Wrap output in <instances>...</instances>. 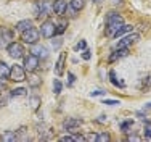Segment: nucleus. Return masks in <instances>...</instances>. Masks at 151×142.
<instances>
[{"label": "nucleus", "instance_id": "27", "mask_svg": "<svg viewBox=\"0 0 151 142\" xmlns=\"http://www.w3.org/2000/svg\"><path fill=\"white\" fill-rule=\"evenodd\" d=\"M145 137L151 139V123H145Z\"/></svg>", "mask_w": 151, "mask_h": 142}, {"label": "nucleus", "instance_id": "13", "mask_svg": "<svg viewBox=\"0 0 151 142\" xmlns=\"http://www.w3.org/2000/svg\"><path fill=\"white\" fill-rule=\"evenodd\" d=\"M81 123H82V119L69 118V119H66V121L63 123V128H64V129H71V128H76V126H79Z\"/></svg>", "mask_w": 151, "mask_h": 142}, {"label": "nucleus", "instance_id": "35", "mask_svg": "<svg viewBox=\"0 0 151 142\" xmlns=\"http://www.w3.org/2000/svg\"><path fill=\"white\" fill-rule=\"evenodd\" d=\"M90 50H85L84 53H82V58H84V60H90Z\"/></svg>", "mask_w": 151, "mask_h": 142}, {"label": "nucleus", "instance_id": "38", "mask_svg": "<svg viewBox=\"0 0 151 142\" xmlns=\"http://www.w3.org/2000/svg\"><path fill=\"white\" fill-rule=\"evenodd\" d=\"M127 141H140V137L138 136H129Z\"/></svg>", "mask_w": 151, "mask_h": 142}, {"label": "nucleus", "instance_id": "40", "mask_svg": "<svg viewBox=\"0 0 151 142\" xmlns=\"http://www.w3.org/2000/svg\"><path fill=\"white\" fill-rule=\"evenodd\" d=\"M146 107H148V108H151V102H150V103H146Z\"/></svg>", "mask_w": 151, "mask_h": 142}, {"label": "nucleus", "instance_id": "28", "mask_svg": "<svg viewBox=\"0 0 151 142\" xmlns=\"http://www.w3.org/2000/svg\"><path fill=\"white\" fill-rule=\"evenodd\" d=\"M2 37H5L6 41H12L13 32H12V31H6V29H3V31H2Z\"/></svg>", "mask_w": 151, "mask_h": 142}, {"label": "nucleus", "instance_id": "37", "mask_svg": "<svg viewBox=\"0 0 151 142\" xmlns=\"http://www.w3.org/2000/svg\"><path fill=\"white\" fill-rule=\"evenodd\" d=\"M2 89H5V79L0 78V90H2Z\"/></svg>", "mask_w": 151, "mask_h": 142}, {"label": "nucleus", "instance_id": "9", "mask_svg": "<svg viewBox=\"0 0 151 142\" xmlns=\"http://www.w3.org/2000/svg\"><path fill=\"white\" fill-rule=\"evenodd\" d=\"M31 53H34V55L39 57V58H47L48 57V50H47L44 45H39V44H32Z\"/></svg>", "mask_w": 151, "mask_h": 142}, {"label": "nucleus", "instance_id": "16", "mask_svg": "<svg viewBox=\"0 0 151 142\" xmlns=\"http://www.w3.org/2000/svg\"><path fill=\"white\" fill-rule=\"evenodd\" d=\"M2 141H5V142H15V141H18V133H15V131H8V133H5L2 136Z\"/></svg>", "mask_w": 151, "mask_h": 142}, {"label": "nucleus", "instance_id": "15", "mask_svg": "<svg viewBox=\"0 0 151 142\" xmlns=\"http://www.w3.org/2000/svg\"><path fill=\"white\" fill-rule=\"evenodd\" d=\"M29 28H32L31 20H23V21H19V23H16V31H19V32L26 31V29H29Z\"/></svg>", "mask_w": 151, "mask_h": 142}, {"label": "nucleus", "instance_id": "29", "mask_svg": "<svg viewBox=\"0 0 151 142\" xmlns=\"http://www.w3.org/2000/svg\"><path fill=\"white\" fill-rule=\"evenodd\" d=\"M85 47H87V42H85V41H81V42H77V44H76L74 50H84Z\"/></svg>", "mask_w": 151, "mask_h": 142}, {"label": "nucleus", "instance_id": "2", "mask_svg": "<svg viewBox=\"0 0 151 142\" xmlns=\"http://www.w3.org/2000/svg\"><path fill=\"white\" fill-rule=\"evenodd\" d=\"M39 37H40V32H39L35 28H29V29H26V31L21 32V39H23L26 44H31V45L32 44H37Z\"/></svg>", "mask_w": 151, "mask_h": 142}, {"label": "nucleus", "instance_id": "32", "mask_svg": "<svg viewBox=\"0 0 151 142\" xmlns=\"http://www.w3.org/2000/svg\"><path fill=\"white\" fill-rule=\"evenodd\" d=\"M68 78H69V82H68V86H73V84H74V79H76V76L73 74V73H69V74H68Z\"/></svg>", "mask_w": 151, "mask_h": 142}, {"label": "nucleus", "instance_id": "5", "mask_svg": "<svg viewBox=\"0 0 151 142\" xmlns=\"http://www.w3.org/2000/svg\"><path fill=\"white\" fill-rule=\"evenodd\" d=\"M6 52H8V55L12 58H15V60L24 57V49H23V45H21L19 42H12L8 47H6Z\"/></svg>", "mask_w": 151, "mask_h": 142}, {"label": "nucleus", "instance_id": "21", "mask_svg": "<svg viewBox=\"0 0 151 142\" xmlns=\"http://www.w3.org/2000/svg\"><path fill=\"white\" fill-rule=\"evenodd\" d=\"M66 26H68L66 21H61L60 24H56L55 26V34H63V32L66 31Z\"/></svg>", "mask_w": 151, "mask_h": 142}, {"label": "nucleus", "instance_id": "8", "mask_svg": "<svg viewBox=\"0 0 151 142\" xmlns=\"http://www.w3.org/2000/svg\"><path fill=\"white\" fill-rule=\"evenodd\" d=\"M140 39L138 34H130V36H125L122 41H119V44L116 45V49H129V45H132V44H135L137 41Z\"/></svg>", "mask_w": 151, "mask_h": 142}, {"label": "nucleus", "instance_id": "26", "mask_svg": "<svg viewBox=\"0 0 151 142\" xmlns=\"http://www.w3.org/2000/svg\"><path fill=\"white\" fill-rule=\"evenodd\" d=\"M134 125V121H132V119H127V121H124L121 125V128H122V131H124V133H127V129L130 128V126Z\"/></svg>", "mask_w": 151, "mask_h": 142}, {"label": "nucleus", "instance_id": "31", "mask_svg": "<svg viewBox=\"0 0 151 142\" xmlns=\"http://www.w3.org/2000/svg\"><path fill=\"white\" fill-rule=\"evenodd\" d=\"M105 90H100V89H96V90H92V92H90V95L92 97H95V95H105Z\"/></svg>", "mask_w": 151, "mask_h": 142}, {"label": "nucleus", "instance_id": "24", "mask_svg": "<svg viewBox=\"0 0 151 142\" xmlns=\"http://www.w3.org/2000/svg\"><path fill=\"white\" fill-rule=\"evenodd\" d=\"M109 139H111V136L108 133H101V134L96 136V142H108Z\"/></svg>", "mask_w": 151, "mask_h": 142}, {"label": "nucleus", "instance_id": "33", "mask_svg": "<svg viewBox=\"0 0 151 142\" xmlns=\"http://www.w3.org/2000/svg\"><path fill=\"white\" fill-rule=\"evenodd\" d=\"M84 137H85V141H96V134H87Z\"/></svg>", "mask_w": 151, "mask_h": 142}, {"label": "nucleus", "instance_id": "11", "mask_svg": "<svg viewBox=\"0 0 151 142\" xmlns=\"http://www.w3.org/2000/svg\"><path fill=\"white\" fill-rule=\"evenodd\" d=\"M129 55V49H116L113 53L109 55V61L113 63V61H116V60H121V58H124V57H127Z\"/></svg>", "mask_w": 151, "mask_h": 142}, {"label": "nucleus", "instance_id": "4", "mask_svg": "<svg viewBox=\"0 0 151 142\" xmlns=\"http://www.w3.org/2000/svg\"><path fill=\"white\" fill-rule=\"evenodd\" d=\"M40 65V60L39 57H35L34 53H29V55H24V68H26L29 73H34Z\"/></svg>", "mask_w": 151, "mask_h": 142}, {"label": "nucleus", "instance_id": "17", "mask_svg": "<svg viewBox=\"0 0 151 142\" xmlns=\"http://www.w3.org/2000/svg\"><path fill=\"white\" fill-rule=\"evenodd\" d=\"M8 76H10V68H8V65H6L5 61H0V78L6 79Z\"/></svg>", "mask_w": 151, "mask_h": 142}, {"label": "nucleus", "instance_id": "6", "mask_svg": "<svg viewBox=\"0 0 151 142\" xmlns=\"http://www.w3.org/2000/svg\"><path fill=\"white\" fill-rule=\"evenodd\" d=\"M40 34H42V37H45V39H52L53 36H55V23L50 21V20L44 21L42 26H40Z\"/></svg>", "mask_w": 151, "mask_h": 142}, {"label": "nucleus", "instance_id": "14", "mask_svg": "<svg viewBox=\"0 0 151 142\" xmlns=\"http://www.w3.org/2000/svg\"><path fill=\"white\" fill-rule=\"evenodd\" d=\"M132 29H134V28H132L130 24H122V26H121V28H119V29H117V31L113 34V37H116V39H117V37H121V36H124L125 32H130Z\"/></svg>", "mask_w": 151, "mask_h": 142}, {"label": "nucleus", "instance_id": "23", "mask_svg": "<svg viewBox=\"0 0 151 142\" xmlns=\"http://www.w3.org/2000/svg\"><path fill=\"white\" fill-rule=\"evenodd\" d=\"M12 95L13 97H21V95H26V89H24V87H18V89H13L12 90Z\"/></svg>", "mask_w": 151, "mask_h": 142}, {"label": "nucleus", "instance_id": "36", "mask_svg": "<svg viewBox=\"0 0 151 142\" xmlns=\"http://www.w3.org/2000/svg\"><path fill=\"white\" fill-rule=\"evenodd\" d=\"M60 45H61V39H55V41H53V47L56 49V47H60Z\"/></svg>", "mask_w": 151, "mask_h": 142}, {"label": "nucleus", "instance_id": "30", "mask_svg": "<svg viewBox=\"0 0 151 142\" xmlns=\"http://www.w3.org/2000/svg\"><path fill=\"white\" fill-rule=\"evenodd\" d=\"M60 141L61 142H76V136H63Z\"/></svg>", "mask_w": 151, "mask_h": 142}, {"label": "nucleus", "instance_id": "12", "mask_svg": "<svg viewBox=\"0 0 151 142\" xmlns=\"http://www.w3.org/2000/svg\"><path fill=\"white\" fill-rule=\"evenodd\" d=\"M64 61H66V53H60V58L56 61V68H55V73L58 76H61L64 71Z\"/></svg>", "mask_w": 151, "mask_h": 142}, {"label": "nucleus", "instance_id": "10", "mask_svg": "<svg viewBox=\"0 0 151 142\" xmlns=\"http://www.w3.org/2000/svg\"><path fill=\"white\" fill-rule=\"evenodd\" d=\"M66 7H68V2H64V0H55L53 2V13L61 16V15H64V12H66Z\"/></svg>", "mask_w": 151, "mask_h": 142}, {"label": "nucleus", "instance_id": "34", "mask_svg": "<svg viewBox=\"0 0 151 142\" xmlns=\"http://www.w3.org/2000/svg\"><path fill=\"white\" fill-rule=\"evenodd\" d=\"M103 103H105V105H113V107H114V105H119V102H117V100H105Z\"/></svg>", "mask_w": 151, "mask_h": 142}, {"label": "nucleus", "instance_id": "22", "mask_svg": "<svg viewBox=\"0 0 151 142\" xmlns=\"http://www.w3.org/2000/svg\"><path fill=\"white\" fill-rule=\"evenodd\" d=\"M61 89H63V84L60 82V79H55L53 81V92H55V95L61 94Z\"/></svg>", "mask_w": 151, "mask_h": 142}, {"label": "nucleus", "instance_id": "19", "mask_svg": "<svg viewBox=\"0 0 151 142\" xmlns=\"http://www.w3.org/2000/svg\"><path fill=\"white\" fill-rule=\"evenodd\" d=\"M109 78H111V82H113V84L116 86V87H125L124 82L119 81V79L116 78V73H114V71H109Z\"/></svg>", "mask_w": 151, "mask_h": 142}, {"label": "nucleus", "instance_id": "25", "mask_svg": "<svg viewBox=\"0 0 151 142\" xmlns=\"http://www.w3.org/2000/svg\"><path fill=\"white\" fill-rule=\"evenodd\" d=\"M39 105H40V99H39V97H31V107H32V110H37Z\"/></svg>", "mask_w": 151, "mask_h": 142}, {"label": "nucleus", "instance_id": "1", "mask_svg": "<svg viewBox=\"0 0 151 142\" xmlns=\"http://www.w3.org/2000/svg\"><path fill=\"white\" fill-rule=\"evenodd\" d=\"M122 24H124V20H122V16L119 13H114V12H111V13H108V18H106V32L113 37V34L119 29Z\"/></svg>", "mask_w": 151, "mask_h": 142}, {"label": "nucleus", "instance_id": "7", "mask_svg": "<svg viewBox=\"0 0 151 142\" xmlns=\"http://www.w3.org/2000/svg\"><path fill=\"white\" fill-rule=\"evenodd\" d=\"M53 12V3H50L48 0H40L37 2V13L42 16H48Z\"/></svg>", "mask_w": 151, "mask_h": 142}, {"label": "nucleus", "instance_id": "18", "mask_svg": "<svg viewBox=\"0 0 151 142\" xmlns=\"http://www.w3.org/2000/svg\"><path fill=\"white\" fill-rule=\"evenodd\" d=\"M69 5L73 7L76 12H79V10H82V8L85 7V0H71Z\"/></svg>", "mask_w": 151, "mask_h": 142}, {"label": "nucleus", "instance_id": "3", "mask_svg": "<svg viewBox=\"0 0 151 142\" xmlns=\"http://www.w3.org/2000/svg\"><path fill=\"white\" fill-rule=\"evenodd\" d=\"M12 81L15 82H21L26 79V70H24L23 66H19V65H13L12 68H10V76H8Z\"/></svg>", "mask_w": 151, "mask_h": 142}, {"label": "nucleus", "instance_id": "20", "mask_svg": "<svg viewBox=\"0 0 151 142\" xmlns=\"http://www.w3.org/2000/svg\"><path fill=\"white\" fill-rule=\"evenodd\" d=\"M27 81H29V84H31L32 87H37V86H40V82H42V81H40V78H39V76H35V74H31Z\"/></svg>", "mask_w": 151, "mask_h": 142}, {"label": "nucleus", "instance_id": "39", "mask_svg": "<svg viewBox=\"0 0 151 142\" xmlns=\"http://www.w3.org/2000/svg\"><path fill=\"white\" fill-rule=\"evenodd\" d=\"M93 2H95V3H100V2H103V0H93Z\"/></svg>", "mask_w": 151, "mask_h": 142}]
</instances>
